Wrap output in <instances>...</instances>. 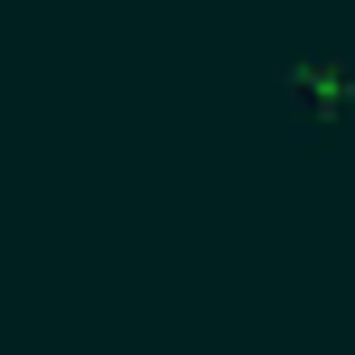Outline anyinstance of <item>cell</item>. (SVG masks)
<instances>
[{"instance_id": "1", "label": "cell", "mask_w": 355, "mask_h": 355, "mask_svg": "<svg viewBox=\"0 0 355 355\" xmlns=\"http://www.w3.org/2000/svg\"><path fill=\"white\" fill-rule=\"evenodd\" d=\"M271 94H281V112L300 122V141H327V131L355 112V47H337V56H281V66H271Z\"/></svg>"}]
</instances>
